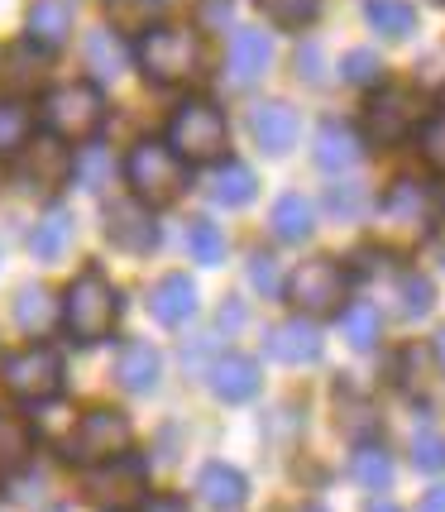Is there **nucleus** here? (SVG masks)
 <instances>
[{"label": "nucleus", "instance_id": "nucleus-14", "mask_svg": "<svg viewBox=\"0 0 445 512\" xmlns=\"http://www.w3.org/2000/svg\"><path fill=\"white\" fill-rule=\"evenodd\" d=\"M249 130H254V144L264 154L283 158L297 144V111H292L288 101H259L249 111Z\"/></svg>", "mask_w": 445, "mask_h": 512}, {"label": "nucleus", "instance_id": "nucleus-47", "mask_svg": "<svg viewBox=\"0 0 445 512\" xmlns=\"http://www.w3.org/2000/svg\"><path fill=\"white\" fill-rule=\"evenodd\" d=\"M364 512H398V508H393V503H369Z\"/></svg>", "mask_w": 445, "mask_h": 512}, {"label": "nucleus", "instance_id": "nucleus-17", "mask_svg": "<svg viewBox=\"0 0 445 512\" xmlns=\"http://www.w3.org/2000/svg\"><path fill=\"white\" fill-rule=\"evenodd\" d=\"M273 63V44H268L264 29H240L235 39H230V82L235 87H249V82H259Z\"/></svg>", "mask_w": 445, "mask_h": 512}, {"label": "nucleus", "instance_id": "nucleus-16", "mask_svg": "<svg viewBox=\"0 0 445 512\" xmlns=\"http://www.w3.org/2000/svg\"><path fill=\"white\" fill-rule=\"evenodd\" d=\"M149 312L163 321V326H187L197 316V283L187 273H168L154 292H149Z\"/></svg>", "mask_w": 445, "mask_h": 512}, {"label": "nucleus", "instance_id": "nucleus-23", "mask_svg": "<svg viewBox=\"0 0 445 512\" xmlns=\"http://www.w3.org/2000/svg\"><path fill=\"white\" fill-rule=\"evenodd\" d=\"M44 72H48V58L34 48V39H29V44H15L10 53H5L0 82H5L10 91H29V87H39V82H44Z\"/></svg>", "mask_w": 445, "mask_h": 512}, {"label": "nucleus", "instance_id": "nucleus-27", "mask_svg": "<svg viewBox=\"0 0 445 512\" xmlns=\"http://www.w3.org/2000/svg\"><path fill=\"white\" fill-rule=\"evenodd\" d=\"M53 321H58V307H53L48 288H24L20 297H15V326H20L24 335H44Z\"/></svg>", "mask_w": 445, "mask_h": 512}, {"label": "nucleus", "instance_id": "nucleus-49", "mask_svg": "<svg viewBox=\"0 0 445 512\" xmlns=\"http://www.w3.org/2000/svg\"><path fill=\"white\" fill-rule=\"evenodd\" d=\"M302 512H326V508H321V503H312V508H302Z\"/></svg>", "mask_w": 445, "mask_h": 512}, {"label": "nucleus", "instance_id": "nucleus-25", "mask_svg": "<svg viewBox=\"0 0 445 512\" xmlns=\"http://www.w3.org/2000/svg\"><path fill=\"white\" fill-rule=\"evenodd\" d=\"M273 235L278 240H307L312 235V201L302 192H283L273 201Z\"/></svg>", "mask_w": 445, "mask_h": 512}, {"label": "nucleus", "instance_id": "nucleus-31", "mask_svg": "<svg viewBox=\"0 0 445 512\" xmlns=\"http://www.w3.org/2000/svg\"><path fill=\"white\" fill-rule=\"evenodd\" d=\"M355 479L364 489H388L393 484V455L383 446H374V441H364L355 450Z\"/></svg>", "mask_w": 445, "mask_h": 512}, {"label": "nucleus", "instance_id": "nucleus-22", "mask_svg": "<svg viewBox=\"0 0 445 512\" xmlns=\"http://www.w3.org/2000/svg\"><path fill=\"white\" fill-rule=\"evenodd\" d=\"M29 39L44 48H58L72 34V5L67 0H34L29 5Z\"/></svg>", "mask_w": 445, "mask_h": 512}, {"label": "nucleus", "instance_id": "nucleus-10", "mask_svg": "<svg viewBox=\"0 0 445 512\" xmlns=\"http://www.w3.org/2000/svg\"><path fill=\"white\" fill-rule=\"evenodd\" d=\"M345 288H350V278H345V268L331 264V259H307V264L292 273V302L302 307V312H340V297H345Z\"/></svg>", "mask_w": 445, "mask_h": 512}, {"label": "nucleus", "instance_id": "nucleus-2", "mask_svg": "<svg viewBox=\"0 0 445 512\" xmlns=\"http://www.w3.org/2000/svg\"><path fill=\"white\" fill-rule=\"evenodd\" d=\"M125 182L130 192L144 206H168L187 187V163L173 154V144H158V139H144L134 144L130 158H125Z\"/></svg>", "mask_w": 445, "mask_h": 512}, {"label": "nucleus", "instance_id": "nucleus-42", "mask_svg": "<svg viewBox=\"0 0 445 512\" xmlns=\"http://www.w3.org/2000/svg\"><path fill=\"white\" fill-rule=\"evenodd\" d=\"M402 312L407 316L431 312V283H426L422 273H407V278H402Z\"/></svg>", "mask_w": 445, "mask_h": 512}, {"label": "nucleus", "instance_id": "nucleus-19", "mask_svg": "<svg viewBox=\"0 0 445 512\" xmlns=\"http://www.w3.org/2000/svg\"><path fill=\"white\" fill-rule=\"evenodd\" d=\"M158 374H163V359L149 340H130L120 359H115V379L120 388H130V393H154L158 388Z\"/></svg>", "mask_w": 445, "mask_h": 512}, {"label": "nucleus", "instance_id": "nucleus-44", "mask_svg": "<svg viewBox=\"0 0 445 512\" xmlns=\"http://www.w3.org/2000/svg\"><path fill=\"white\" fill-rule=\"evenodd\" d=\"M139 512H187V503L182 498H144Z\"/></svg>", "mask_w": 445, "mask_h": 512}, {"label": "nucleus", "instance_id": "nucleus-5", "mask_svg": "<svg viewBox=\"0 0 445 512\" xmlns=\"http://www.w3.org/2000/svg\"><path fill=\"white\" fill-rule=\"evenodd\" d=\"M0 383L20 402H53L63 393V359L48 345H24L0 359Z\"/></svg>", "mask_w": 445, "mask_h": 512}, {"label": "nucleus", "instance_id": "nucleus-35", "mask_svg": "<svg viewBox=\"0 0 445 512\" xmlns=\"http://www.w3.org/2000/svg\"><path fill=\"white\" fill-rule=\"evenodd\" d=\"M87 58L96 67V77H120V67H125V48L115 44V29H96L87 39Z\"/></svg>", "mask_w": 445, "mask_h": 512}, {"label": "nucleus", "instance_id": "nucleus-6", "mask_svg": "<svg viewBox=\"0 0 445 512\" xmlns=\"http://www.w3.org/2000/svg\"><path fill=\"white\" fill-rule=\"evenodd\" d=\"M201 63V44L192 29H168V24H158L149 29L144 39H139V67H144V77H154V82H187Z\"/></svg>", "mask_w": 445, "mask_h": 512}, {"label": "nucleus", "instance_id": "nucleus-12", "mask_svg": "<svg viewBox=\"0 0 445 512\" xmlns=\"http://www.w3.org/2000/svg\"><path fill=\"white\" fill-rule=\"evenodd\" d=\"M72 173H77V158H72V149H67V139H58V134H39V139L29 144V154H24V182H29V187L53 192V187H63Z\"/></svg>", "mask_w": 445, "mask_h": 512}, {"label": "nucleus", "instance_id": "nucleus-8", "mask_svg": "<svg viewBox=\"0 0 445 512\" xmlns=\"http://www.w3.org/2000/svg\"><path fill=\"white\" fill-rule=\"evenodd\" d=\"M130 436L134 431L120 412L96 407V412H87V417L77 422V431L67 436V460H72V465H106V460L130 450Z\"/></svg>", "mask_w": 445, "mask_h": 512}, {"label": "nucleus", "instance_id": "nucleus-40", "mask_svg": "<svg viewBox=\"0 0 445 512\" xmlns=\"http://www.w3.org/2000/svg\"><path fill=\"white\" fill-rule=\"evenodd\" d=\"M417 144H422V158H426V163H431L436 173H445V111L431 115V120H422Z\"/></svg>", "mask_w": 445, "mask_h": 512}, {"label": "nucleus", "instance_id": "nucleus-48", "mask_svg": "<svg viewBox=\"0 0 445 512\" xmlns=\"http://www.w3.org/2000/svg\"><path fill=\"white\" fill-rule=\"evenodd\" d=\"M436 355H441V364H445V331L436 335Z\"/></svg>", "mask_w": 445, "mask_h": 512}, {"label": "nucleus", "instance_id": "nucleus-26", "mask_svg": "<svg viewBox=\"0 0 445 512\" xmlns=\"http://www.w3.org/2000/svg\"><path fill=\"white\" fill-rule=\"evenodd\" d=\"M67 245H72V216L67 211H48L44 221L34 225V235H29V254L44 259V264H53Z\"/></svg>", "mask_w": 445, "mask_h": 512}, {"label": "nucleus", "instance_id": "nucleus-28", "mask_svg": "<svg viewBox=\"0 0 445 512\" xmlns=\"http://www.w3.org/2000/svg\"><path fill=\"white\" fill-rule=\"evenodd\" d=\"M364 15H369V24L379 29L383 39H407L417 29V10L407 0H369Z\"/></svg>", "mask_w": 445, "mask_h": 512}, {"label": "nucleus", "instance_id": "nucleus-20", "mask_svg": "<svg viewBox=\"0 0 445 512\" xmlns=\"http://www.w3.org/2000/svg\"><path fill=\"white\" fill-rule=\"evenodd\" d=\"M197 489H201V503H211L216 512H230L245 503V474L225 460H211V465L197 474Z\"/></svg>", "mask_w": 445, "mask_h": 512}, {"label": "nucleus", "instance_id": "nucleus-33", "mask_svg": "<svg viewBox=\"0 0 445 512\" xmlns=\"http://www.w3.org/2000/svg\"><path fill=\"white\" fill-rule=\"evenodd\" d=\"M154 5L158 0H111V29L115 34H149Z\"/></svg>", "mask_w": 445, "mask_h": 512}, {"label": "nucleus", "instance_id": "nucleus-29", "mask_svg": "<svg viewBox=\"0 0 445 512\" xmlns=\"http://www.w3.org/2000/svg\"><path fill=\"white\" fill-rule=\"evenodd\" d=\"M29 450H34V431H29V422H20L15 412H0V474L20 469L24 460H29Z\"/></svg>", "mask_w": 445, "mask_h": 512}, {"label": "nucleus", "instance_id": "nucleus-32", "mask_svg": "<svg viewBox=\"0 0 445 512\" xmlns=\"http://www.w3.org/2000/svg\"><path fill=\"white\" fill-rule=\"evenodd\" d=\"M187 249L201 268H216L225 259V235L216 230V221H192L187 225Z\"/></svg>", "mask_w": 445, "mask_h": 512}, {"label": "nucleus", "instance_id": "nucleus-43", "mask_svg": "<svg viewBox=\"0 0 445 512\" xmlns=\"http://www.w3.org/2000/svg\"><path fill=\"white\" fill-rule=\"evenodd\" d=\"M297 72H307V82H321V48L307 44L297 53Z\"/></svg>", "mask_w": 445, "mask_h": 512}, {"label": "nucleus", "instance_id": "nucleus-39", "mask_svg": "<svg viewBox=\"0 0 445 512\" xmlns=\"http://www.w3.org/2000/svg\"><path fill=\"white\" fill-rule=\"evenodd\" d=\"M249 288L254 292H264V297H283V273H278V259L273 254H254L249 259Z\"/></svg>", "mask_w": 445, "mask_h": 512}, {"label": "nucleus", "instance_id": "nucleus-13", "mask_svg": "<svg viewBox=\"0 0 445 512\" xmlns=\"http://www.w3.org/2000/svg\"><path fill=\"white\" fill-rule=\"evenodd\" d=\"M106 240L115 249H130V254H144V249L158 245V225L149 216V206L134 197V201H111L106 211Z\"/></svg>", "mask_w": 445, "mask_h": 512}, {"label": "nucleus", "instance_id": "nucleus-3", "mask_svg": "<svg viewBox=\"0 0 445 512\" xmlns=\"http://www.w3.org/2000/svg\"><path fill=\"white\" fill-rule=\"evenodd\" d=\"M168 144H173V154L182 163H216L225 154V144H230L225 115L211 101H187L168 120Z\"/></svg>", "mask_w": 445, "mask_h": 512}, {"label": "nucleus", "instance_id": "nucleus-45", "mask_svg": "<svg viewBox=\"0 0 445 512\" xmlns=\"http://www.w3.org/2000/svg\"><path fill=\"white\" fill-rule=\"evenodd\" d=\"M221 326H225V331H240V326H245V307H240V302H225V307H221Z\"/></svg>", "mask_w": 445, "mask_h": 512}, {"label": "nucleus", "instance_id": "nucleus-18", "mask_svg": "<svg viewBox=\"0 0 445 512\" xmlns=\"http://www.w3.org/2000/svg\"><path fill=\"white\" fill-rule=\"evenodd\" d=\"M211 393L221 402H245V398H254L259 393V364L249 355H225V359H216L211 364Z\"/></svg>", "mask_w": 445, "mask_h": 512}, {"label": "nucleus", "instance_id": "nucleus-1", "mask_svg": "<svg viewBox=\"0 0 445 512\" xmlns=\"http://www.w3.org/2000/svg\"><path fill=\"white\" fill-rule=\"evenodd\" d=\"M115 316H120V292H115V283L101 268H87L63 297V321H67V331H72V340L91 345V340L111 335Z\"/></svg>", "mask_w": 445, "mask_h": 512}, {"label": "nucleus", "instance_id": "nucleus-9", "mask_svg": "<svg viewBox=\"0 0 445 512\" xmlns=\"http://www.w3.org/2000/svg\"><path fill=\"white\" fill-rule=\"evenodd\" d=\"M422 91L417 87H383L374 101H369V134L379 139V144H398L407 134L422 125Z\"/></svg>", "mask_w": 445, "mask_h": 512}, {"label": "nucleus", "instance_id": "nucleus-30", "mask_svg": "<svg viewBox=\"0 0 445 512\" xmlns=\"http://www.w3.org/2000/svg\"><path fill=\"white\" fill-rule=\"evenodd\" d=\"M340 335H345L355 350H374V345H379V307L350 302V307L340 312Z\"/></svg>", "mask_w": 445, "mask_h": 512}, {"label": "nucleus", "instance_id": "nucleus-46", "mask_svg": "<svg viewBox=\"0 0 445 512\" xmlns=\"http://www.w3.org/2000/svg\"><path fill=\"white\" fill-rule=\"evenodd\" d=\"M422 512H445V489H431L422 498Z\"/></svg>", "mask_w": 445, "mask_h": 512}, {"label": "nucleus", "instance_id": "nucleus-11", "mask_svg": "<svg viewBox=\"0 0 445 512\" xmlns=\"http://www.w3.org/2000/svg\"><path fill=\"white\" fill-rule=\"evenodd\" d=\"M436 221V201L426 192L422 182H398L388 197H383V230L393 240H422L426 230Z\"/></svg>", "mask_w": 445, "mask_h": 512}, {"label": "nucleus", "instance_id": "nucleus-7", "mask_svg": "<svg viewBox=\"0 0 445 512\" xmlns=\"http://www.w3.org/2000/svg\"><path fill=\"white\" fill-rule=\"evenodd\" d=\"M87 498L96 508L106 512H125V508H139L149 498V465L134 460V455H115L106 465H91L87 469Z\"/></svg>", "mask_w": 445, "mask_h": 512}, {"label": "nucleus", "instance_id": "nucleus-38", "mask_svg": "<svg viewBox=\"0 0 445 512\" xmlns=\"http://www.w3.org/2000/svg\"><path fill=\"white\" fill-rule=\"evenodd\" d=\"M264 5V15L273 24H283V29H302V24L316 20V10H321V0H259Z\"/></svg>", "mask_w": 445, "mask_h": 512}, {"label": "nucleus", "instance_id": "nucleus-4", "mask_svg": "<svg viewBox=\"0 0 445 512\" xmlns=\"http://www.w3.org/2000/svg\"><path fill=\"white\" fill-rule=\"evenodd\" d=\"M101 120H106V101H101V91L91 87V82H67V87H53L44 96L48 134H58L67 144L91 139V134L101 130Z\"/></svg>", "mask_w": 445, "mask_h": 512}, {"label": "nucleus", "instance_id": "nucleus-34", "mask_svg": "<svg viewBox=\"0 0 445 512\" xmlns=\"http://www.w3.org/2000/svg\"><path fill=\"white\" fill-rule=\"evenodd\" d=\"M29 111H24L20 101H0V154H20L24 144H29Z\"/></svg>", "mask_w": 445, "mask_h": 512}, {"label": "nucleus", "instance_id": "nucleus-36", "mask_svg": "<svg viewBox=\"0 0 445 512\" xmlns=\"http://www.w3.org/2000/svg\"><path fill=\"white\" fill-rule=\"evenodd\" d=\"M412 465L426 469V474L445 469V436L436 426H417V431H412Z\"/></svg>", "mask_w": 445, "mask_h": 512}, {"label": "nucleus", "instance_id": "nucleus-15", "mask_svg": "<svg viewBox=\"0 0 445 512\" xmlns=\"http://www.w3.org/2000/svg\"><path fill=\"white\" fill-rule=\"evenodd\" d=\"M264 350L278 364H312L316 355H321V331H316L312 321H283V326H273L264 340Z\"/></svg>", "mask_w": 445, "mask_h": 512}, {"label": "nucleus", "instance_id": "nucleus-41", "mask_svg": "<svg viewBox=\"0 0 445 512\" xmlns=\"http://www.w3.org/2000/svg\"><path fill=\"white\" fill-rule=\"evenodd\" d=\"M326 206H331L340 221H355L359 211H364V187L359 182H335L331 192H326Z\"/></svg>", "mask_w": 445, "mask_h": 512}, {"label": "nucleus", "instance_id": "nucleus-37", "mask_svg": "<svg viewBox=\"0 0 445 512\" xmlns=\"http://www.w3.org/2000/svg\"><path fill=\"white\" fill-rule=\"evenodd\" d=\"M340 77L355 82V87H374V82L383 77L379 53H374V48H350V53L340 58Z\"/></svg>", "mask_w": 445, "mask_h": 512}, {"label": "nucleus", "instance_id": "nucleus-24", "mask_svg": "<svg viewBox=\"0 0 445 512\" xmlns=\"http://www.w3.org/2000/svg\"><path fill=\"white\" fill-rule=\"evenodd\" d=\"M206 192H211L216 206H245V201H254V173L245 163H221L206 182Z\"/></svg>", "mask_w": 445, "mask_h": 512}, {"label": "nucleus", "instance_id": "nucleus-21", "mask_svg": "<svg viewBox=\"0 0 445 512\" xmlns=\"http://www.w3.org/2000/svg\"><path fill=\"white\" fill-rule=\"evenodd\" d=\"M359 134L350 130V125H335V120H326L321 125V134H316V163L326 168V173H350L359 163Z\"/></svg>", "mask_w": 445, "mask_h": 512}]
</instances>
